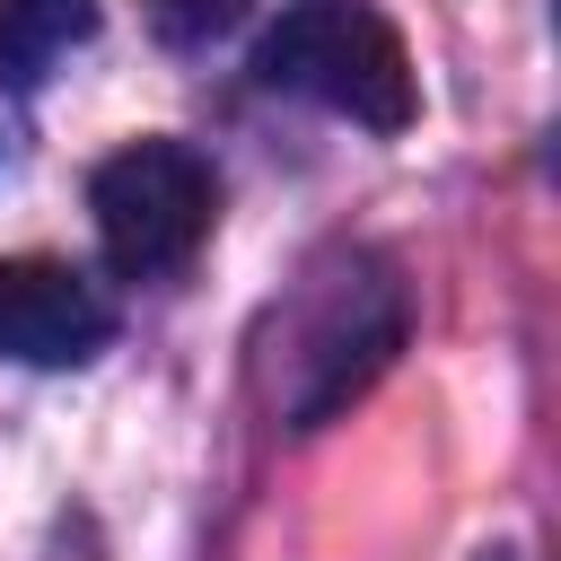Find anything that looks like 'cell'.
Masks as SVG:
<instances>
[{"label": "cell", "mask_w": 561, "mask_h": 561, "mask_svg": "<svg viewBox=\"0 0 561 561\" xmlns=\"http://www.w3.org/2000/svg\"><path fill=\"white\" fill-rule=\"evenodd\" d=\"M254 70H263V88H289V96H307L359 131H403L421 114L412 53L368 0H289L263 26Z\"/></svg>", "instance_id": "cell-2"}, {"label": "cell", "mask_w": 561, "mask_h": 561, "mask_svg": "<svg viewBox=\"0 0 561 561\" xmlns=\"http://www.w3.org/2000/svg\"><path fill=\"white\" fill-rule=\"evenodd\" d=\"M88 210H96V245L123 280H167L202 254L210 219H219V175L193 140H131L96 167L88 184Z\"/></svg>", "instance_id": "cell-3"}, {"label": "cell", "mask_w": 561, "mask_h": 561, "mask_svg": "<svg viewBox=\"0 0 561 561\" xmlns=\"http://www.w3.org/2000/svg\"><path fill=\"white\" fill-rule=\"evenodd\" d=\"M403 324H412V307H403L394 263L368 254V245H333L272 307L263 351H254V377H263V394H272V412L289 430H324L403 351Z\"/></svg>", "instance_id": "cell-1"}, {"label": "cell", "mask_w": 561, "mask_h": 561, "mask_svg": "<svg viewBox=\"0 0 561 561\" xmlns=\"http://www.w3.org/2000/svg\"><path fill=\"white\" fill-rule=\"evenodd\" d=\"M88 35H96V0H0V70L18 79H44Z\"/></svg>", "instance_id": "cell-5"}, {"label": "cell", "mask_w": 561, "mask_h": 561, "mask_svg": "<svg viewBox=\"0 0 561 561\" xmlns=\"http://www.w3.org/2000/svg\"><path fill=\"white\" fill-rule=\"evenodd\" d=\"M114 333V307L88 272L53 254H0V359L18 368H79Z\"/></svg>", "instance_id": "cell-4"}, {"label": "cell", "mask_w": 561, "mask_h": 561, "mask_svg": "<svg viewBox=\"0 0 561 561\" xmlns=\"http://www.w3.org/2000/svg\"><path fill=\"white\" fill-rule=\"evenodd\" d=\"M237 9L245 0H149V18H158L167 44H210L219 26H237Z\"/></svg>", "instance_id": "cell-6"}]
</instances>
